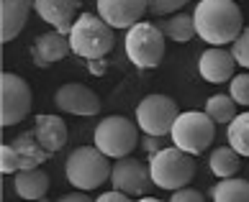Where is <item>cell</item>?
Returning a JSON list of instances; mask_svg holds the SVG:
<instances>
[{
	"mask_svg": "<svg viewBox=\"0 0 249 202\" xmlns=\"http://www.w3.org/2000/svg\"><path fill=\"white\" fill-rule=\"evenodd\" d=\"M164 143H167V141H164V136H146V133H144V143H142V146H144V151L152 156V154H157V151H162Z\"/></svg>",
	"mask_w": 249,
	"mask_h": 202,
	"instance_id": "30",
	"label": "cell"
},
{
	"mask_svg": "<svg viewBox=\"0 0 249 202\" xmlns=\"http://www.w3.org/2000/svg\"><path fill=\"white\" fill-rule=\"evenodd\" d=\"M70 44H72V51L82 59L106 57L116 47L113 26H108L100 16L82 13V16H77V21L70 31Z\"/></svg>",
	"mask_w": 249,
	"mask_h": 202,
	"instance_id": "4",
	"label": "cell"
},
{
	"mask_svg": "<svg viewBox=\"0 0 249 202\" xmlns=\"http://www.w3.org/2000/svg\"><path fill=\"white\" fill-rule=\"evenodd\" d=\"M234 67H236V59L231 51L221 49V47H211L200 54V62H198V72L200 77L211 82V85H221V82H229L234 77Z\"/></svg>",
	"mask_w": 249,
	"mask_h": 202,
	"instance_id": "14",
	"label": "cell"
},
{
	"mask_svg": "<svg viewBox=\"0 0 249 202\" xmlns=\"http://www.w3.org/2000/svg\"><path fill=\"white\" fill-rule=\"evenodd\" d=\"M206 113L213 118L216 123H231L234 118H236V100L231 95H213V97H208L206 100Z\"/></svg>",
	"mask_w": 249,
	"mask_h": 202,
	"instance_id": "24",
	"label": "cell"
},
{
	"mask_svg": "<svg viewBox=\"0 0 249 202\" xmlns=\"http://www.w3.org/2000/svg\"><path fill=\"white\" fill-rule=\"evenodd\" d=\"M34 133L39 139V143L52 154L62 151L64 143H67V123L59 115H36Z\"/></svg>",
	"mask_w": 249,
	"mask_h": 202,
	"instance_id": "17",
	"label": "cell"
},
{
	"mask_svg": "<svg viewBox=\"0 0 249 202\" xmlns=\"http://www.w3.org/2000/svg\"><path fill=\"white\" fill-rule=\"evenodd\" d=\"M190 0H149V11L157 13V16H167V13H175L180 11L182 5H188Z\"/></svg>",
	"mask_w": 249,
	"mask_h": 202,
	"instance_id": "28",
	"label": "cell"
},
{
	"mask_svg": "<svg viewBox=\"0 0 249 202\" xmlns=\"http://www.w3.org/2000/svg\"><path fill=\"white\" fill-rule=\"evenodd\" d=\"M34 11L41 16V21L54 26V31L70 36L72 26L77 21L80 0H34Z\"/></svg>",
	"mask_w": 249,
	"mask_h": 202,
	"instance_id": "13",
	"label": "cell"
},
{
	"mask_svg": "<svg viewBox=\"0 0 249 202\" xmlns=\"http://www.w3.org/2000/svg\"><path fill=\"white\" fill-rule=\"evenodd\" d=\"M226 139L229 146H234L239 156H249V113L236 115L226 128Z\"/></svg>",
	"mask_w": 249,
	"mask_h": 202,
	"instance_id": "23",
	"label": "cell"
},
{
	"mask_svg": "<svg viewBox=\"0 0 249 202\" xmlns=\"http://www.w3.org/2000/svg\"><path fill=\"white\" fill-rule=\"evenodd\" d=\"M178 115V103L167 95H146L136 108V123L146 136H167Z\"/></svg>",
	"mask_w": 249,
	"mask_h": 202,
	"instance_id": "9",
	"label": "cell"
},
{
	"mask_svg": "<svg viewBox=\"0 0 249 202\" xmlns=\"http://www.w3.org/2000/svg\"><path fill=\"white\" fill-rule=\"evenodd\" d=\"M13 149L18 151V159H21V169H31V167H41L44 161L52 156V151H47L44 146L39 143L34 131H26L21 133L18 139L13 141Z\"/></svg>",
	"mask_w": 249,
	"mask_h": 202,
	"instance_id": "19",
	"label": "cell"
},
{
	"mask_svg": "<svg viewBox=\"0 0 249 202\" xmlns=\"http://www.w3.org/2000/svg\"><path fill=\"white\" fill-rule=\"evenodd\" d=\"M70 51H72L70 36H64L59 31H49V33L36 36V41L31 47V57H34L36 67H52L54 62L64 59Z\"/></svg>",
	"mask_w": 249,
	"mask_h": 202,
	"instance_id": "15",
	"label": "cell"
},
{
	"mask_svg": "<svg viewBox=\"0 0 249 202\" xmlns=\"http://www.w3.org/2000/svg\"><path fill=\"white\" fill-rule=\"evenodd\" d=\"M54 103L59 110L72 115H98L100 113V97L85 85H77V82H70V85H62L54 95Z\"/></svg>",
	"mask_w": 249,
	"mask_h": 202,
	"instance_id": "11",
	"label": "cell"
},
{
	"mask_svg": "<svg viewBox=\"0 0 249 202\" xmlns=\"http://www.w3.org/2000/svg\"><path fill=\"white\" fill-rule=\"evenodd\" d=\"M31 110V87L23 77L13 72L0 75V123L16 125L21 123Z\"/></svg>",
	"mask_w": 249,
	"mask_h": 202,
	"instance_id": "8",
	"label": "cell"
},
{
	"mask_svg": "<svg viewBox=\"0 0 249 202\" xmlns=\"http://www.w3.org/2000/svg\"><path fill=\"white\" fill-rule=\"evenodd\" d=\"M21 169V159H18V151L13 149V143L0 146V171L3 174H16Z\"/></svg>",
	"mask_w": 249,
	"mask_h": 202,
	"instance_id": "25",
	"label": "cell"
},
{
	"mask_svg": "<svg viewBox=\"0 0 249 202\" xmlns=\"http://www.w3.org/2000/svg\"><path fill=\"white\" fill-rule=\"evenodd\" d=\"M13 187H16V195L23 197V200H41V197H47V192H49V174L39 167L18 169L16 179H13Z\"/></svg>",
	"mask_w": 249,
	"mask_h": 202,
	"instance_id": "18",
	"label": "cell"
},
{
	"mask_svg": "<svg viewBox=\"0 0 249 202\" xmlns=\"http://www.w3.org/2000/svg\"><path fill=\"white\" fill-rule=\"evenodd\" d=\"M149 0H98V16L113 29H131L142 21Z\"/></svg>",
	"mask_w": 249,
	"mask_h": 202,
	"instance_id": "12",
	"label": "cell"
},
{
	"mask_svg": "<svg viewBox=\"0 0 249 202\" xmlns=\"http://www.w3.org/2000/svg\"><path fill=\"white\" fill-rule=\"evenodd\" d=\"M93 143L110 159H121V156H128L136 149L139 131L126 115H108L106 121L98 123Z\"/></svg>",
	"mask_w": 249,
	"mask_h": 202,
	"instance_id": "7",
	"label": "cell"
},
{
	"mask_svg": "<svg viewBox=\"0 0 249 202\" xmlns=\"http://www.w3.org/2000/svg\"><path fill=\"white\" fill-rule=\"evenodd\" d=\"M196 31L211 47H224L229 41H236V36L244 31L242 11L234 0H198L196 5Z\"/></svg>",
	"mask_w": 249,
	"mask_h": 202,
	"instance_id": "1",
	"label": "cell"
},
{
	"mask_svg": "<svg viewBox=\"0 0 249 202\" xmlns=\"http://www.w3.org/2000/svg\"><path fill=\"white\" fill-rule=\"evenodd\" d=\"M231 54H234L236 64H242L244 69H249V29H244L236 36V41L231 44Z\"/></svg>",
	"mask_w": 249,
	"mask_h": 202,
	"instance_id": "26",
	"label": "cell"
},
{
	"mask_svg": "<svg viewBox=\"0 0 249 202\" xmlns=\"http://www.w3.org/2000/svg\"><path fill=\"white\" fill-rule=\"evenodd\" d=\"M211 171L216 174V177L226 179V177H234V174L239 171V151L234 149V146H221V149H213L211 151Z\"/></svg>",
	"mask_w": 249,
	"mask_h": 202,
	"instance_id": "20",
	"label": "cell"
},
{
	"mask_svg": "<svg viewBox=\"0 0 249 202\" xmlns=\"http://www.w3.org/2000/svg\"><path fill=\"white\" fill-rule=\"evenodd\" d=\"M213 200L216 202H249V182L234 179V177L221 179L213 189Z\"/></svg>",
	"mask_w": 249,
	"mask_h": 202,
	"instance_id": "22",
	"label": "cell"
},
{
	"mask_svg": "<svg viewBox=\"0 0 249 202\" xmlns=\"http://www.w3.org/2000/svg\"><path fill=\"white\" fill-rule=\"evenodd\" d=\"M172 143L178 149L188 151L193 156H198L208 149L216 139V121L208 113L200 110H190V113H180L178 121L172 125Z\"/></svg>",
	"mask_w": 249,
	"mask_h": 202,
	"instance_id": "5",
	"label": "cell"
},
{
	"mask_svg": "<svg viewBox=\"0 0 249 202\" xmlns=\"http://www.w3.org/2000/svg\"><path fill=\"white\" fill-rule=\"evenodd\" d=\"M160 29H162V33H167L170 39L178 41V44H188L193 36H198V31H196V18L188 16V13H178V16L167 18V21H162Z\"/></svg>",
	"mask_w": 249,
	"mask_h": 202,
	"instance_id": "21",
	"label": "cell"
},
{
	"mask_svg": "<svg viewBox=\"0 0 249 202\" xmlns=\"http://www.w3.org/2000/svg\"><path fill=\"white\" fill-rule=\"evenodd\" d=\"M229 95L236 100V105H249V75H236L231 79Z\"/></svg>",
	"mask_w": 249,
	"mask_h": 202,
	"instance_id": "27",
	"label": "cell"
},
{
	"mask_svg": "<svg viewBox=\"0 0 249 202\" xmlns=\"http://www.w3.org/2000/svg\"><path fill=\"white\" fill-rule=\"evenodd\" d=\"M126 57L139 69H154L164 59V33L160 26L139 21L126 31Z\"/></svg>",
	"mask_w": 249,
	"mask_h": 202,
	"instance_id": "6",
	"label": "cell"
},
{
	"mask_svg": "<svg viewBox=\"0 0 249 202\" xmlns=\"http://www.w3.org/2000/svg\"><path fill=\"white\" fill-rule=\"evenodd\" d=\"M106 69H108V62L106 57H98V59H88V72L93 77H100V75H106Z\"/></svg>",
	"mask_w": 249,
	"mask_h": 202,
	"instance_id": "31",
	"label": "cell"
},
{
	"mask_svg": "<svg viewBox=\"0 0 249 202\" xmlns=\"http://www.w3.org/2000/svg\"><path fill=\"white\" fill-rule=\"evenodd\" d=\"M34 0H0V41L8 44L23 31Z\"/></svg>",
	"mask_w": 249,
	"mask_h": 202,
	"instance_id": "16",
	"label": "cell"
},
{
	"mask_svg": "<svg viewBox=\"0 0 249 202\" xmlns=\"http://www.w3.org/2000/svg\"><path fill=\"white\" fill-rule=\"evenodd\" d=\"M110 182H113L116 189L136 197V195H142L146 189V185L152 182V174H149V167H144L142 161L131 159V156H121V159L113 164Z\"/></svg>",
	"mask_w": 249,
	"mask_h": 202,
	"instance_id": "10",
	"label": "cell"
},
{
	"mask_svg": "<svg viewBox=\"0 0 249 202\" xmlns=\"http://www.w3.org/2000/svg\"><path fill=\"white\" fill-rule=\"evenodd\" d=\"M131 195H126V192H121V189H113V192H103L98 200L100 202H126Z\"/></svg>",
	"mask_w": 249,
	"mask_h": 202,
	"instance_id": "32",
	"label": "cell"
},
{
	"mask_svg": "<svg viewBox=\"0 0 249 202\" xmlns=\"http://www.w3.org/2000/svg\"><path fill=\"white\" fill-rule=\"evenodd\" d=\"M110 156H106L98 146H80L70 154L67 167H64V174H67L70 185L77 189H98L100 185H106L110 179Z\"/></svg>",
	"mask_w": 249,
	"mask_h": 202,
	"instance_id": "3",
	"label": "cell"
},
{
	"mask_svg": "<svg viewBox=\"0 0 249 202\" xmlns=\"http://www.w3.org/2000/svg\"><path fill=\"white\" fill-rule=\"evenodd\" d=\"M200 200H203V195L190 187H180L172 192V202H200Z\"/></svg>",
	"mask_w": 249,
	"mask_h": 202,
	"instance_id": "29",
	"label": "cell"
},
{
	"mask_svg": "<svg viewBox=\"0 0 249 202\" xmlns=\"http://www.w3.org/2000/svg\"><path fill=\"white\" fill-rule=\"evenodd\" d=\"M149 174L160 189L175 192L180 187H188L193 182L196 161H193V154L178 149V146H164L162 151L149 156Z\"/></svg>",
	"mask_w": 249,
	"mask_h": 202,
	"instance_id": "2",
	"label": "cell"
},
{
	"mask_svg": "<svg viewBox=\"0 0 249 202\" xmlns=\"http://www.w3.org/2000/svg\"><path fill=\"white\" fill-rule=\"evenodd\" d=\"M62 200H64V202H88L90 195H88L85 189H80V192H72V195H64Z\"/></svg>",
	"mask_w": 249,
	"mask_h": 202,
	"instance_id": "33",
	"label": "cell"
}]
</instances>
